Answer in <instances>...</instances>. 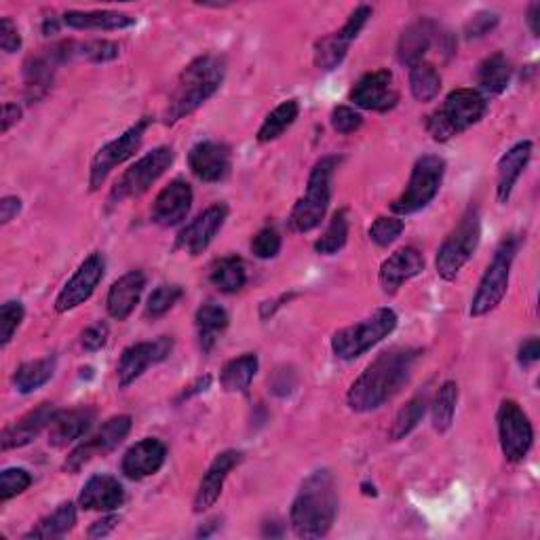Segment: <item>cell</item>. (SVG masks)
I'll use <instances>...</instances> for the list:
<instances>
[{
	"label": "cell",
	"mask_w": 540,
	"mask_h": 540,
	"mask_svg": "<svg viewBox=\"0 0 540 540\" xmlns=\"http://www.w3.org/2000/svg\"><path fill=\"white\" fill-rule=\"evenodd\" d=\"M19 119H22V108L17 104H5L3 106V133H7Z\"/></svg>",
	"instance_id": "6f0895ef"
},
{
	"label": "cell",
	"mask_w": 540,
	"mask_h": 540,
	"mask_svg": "<svg viewBox=\"0 0 540 540\" xmlns=\"http://www.w3.org/2000/svg\"><path fill=\"white\" fill-rule=\"evenodd\" d=\"M226 76V60L216 53H205L190 62L171 91L165 110V123L173 125L199 110L214 95Z\"/></svg>",
	"instance_id": "3957f363"
},
{
	"label": "cell",
	"mask_w": 540,
	"mask_h": 540,
	"mask_svg": "<svg viewBox=\"0 0 540 540\" xmlns=\"http://www.w3.org/2000/svg\"><path fill=\"white\" fill-rule=\"evenodd\" d=\"M182 296H184V289L180 285H159L150 294L144 315L148 319H159V317L167 315L171 308L180 302Z\"/></svg>",
	"instance_id": "7bdbcfd3"
},
{
	"label": "cell",
	"mask_w": 540,
	"mask_h": 540,
	"mask_svg": "<svg viewBox=\"0 0 540 540\" xmlns=\"http://www.w3.org/2000/svg\"><path fill=\"white\" fill-rule=\"evenodd\" d=\"M64 24L74 30H125L135 26V17L119 11H68Z\"/></svg>",
	"instance_id": "4dcf8cb0"
},
{
	"label": "cell",
	"mask_w": 540,
	"mask_h": 540,
	"mask_svg": "<svg viewBox=\"0 0 540 540\" xmlns=\"http://www.w3.org/2000/svg\"><path fill=\"white\" fill-rule=\"evenodd\" d=\"M209 281L222 294H237L247 283V268L237 256L220 258L209 268Z\"/></svg>",
	"instance_id": "836d02e7"
},
{
	"label": "cell",
	"mask_w": 540,
	"mask_h": 540,
	"mask_svg": "<svg viewBox=\"0 0 540 540\" xmlns=\"http://www.w3.org/2000/svg\"><path fill=\"white\" fill-rule=\"evenodd\" d=\"M351 102L361 110L389 112L399 102V91L395 87V76L391 70L380 68L363 74L351 89Z\"/></svg>",
	"instance_id": "2e32d148"
},
{
	"label": "cell",
	"mask_w": 540,
	"mask_h": 540,
	"mask_svg": "<svg viewBox=\"0 0 540 540\" xmlns=\"http://www.w3.org/2000/svg\"><path fill=\"white\" fill-rule=\"evenodd\" d=\"M19 211H22V199L5 197L3 201H0V224H9Z\"/></svg>",
	"instance_id": "9f6ffc18"
},
{
	"label": "cell",
	"mask_w": 540,
	"mask_h": 540,
	"mask_svg": "<svg viewBox=\"0 0 540 540\" xmlns=\"http://www.w3.org/2000/svg\"><path fill=\"white\" fill-rule=\"evenodd\" d=\"M106 273V260L100 252L91 254L79 268L76 273L70 277V281L62 287L60 296L55 298V311L57 313H68L85 304L98 285L102 283Z\"/></svg>",
	"instance_id": "9a60e30c"
},
{
	"label": "cell",
	"mask_w": 540,
	"mask_h": 540,
	"mask_svg": "<svg viewBox=\"0 0 540 540\" xmlns=\"http://www.w3.org/2000/svg\"><path fill=\"white\" fill-rule=\"evenodd\" d=\"M192 188L186 180L169 182L152 203V220L163 228L178 226L186 220L192 207Z\"/></svg>",
	"instance_id": "ffe728a7"
},
{
	"label": "cell",
	"mask_w": 540,
	"mask_h": 540,
	"mask_svg": "<svg viewBox=\"0 0 540 540\" xmlns=\"http://www.w3.org/2000/svg\"><path fill=\"white\" fill-rule=\"evenodd\" d=\"M405 228V222L399 218H378L372 226H370V239L380 245V247H389L391 243H395Z\"/></svg>",
	"instance_id": "c3c4849f"
},
{
	"label": "cell",
	"mask_w": 540,
	"mask_h": 540,
	"mask_svg": "<svg viewBox=\"0 0 540 540\" xmlns=\"http://www.w3.org/2000/svg\"><path fill=\"white\" fill-rule=\"evenodd\" d=\"M397 327V313L393 308H378V311L355 325L342 327L332 338V351L342 361H353L368 353L372 346L391 336Z\"/></svg>",
	"instance_id": "52a82bcc"
},
{
	"label": "cell",
	"mask_w": 540,
	"mask_h": 540,
	"mask_svg": "<svg viewBox=\"0 0 540 540\" xmlns=\"http://www.w3.org/2000/svg\"><path fill=\"white\" fill-rule=\"evenodd\" d=\"M439 34V26L433 19H418L412 26L403 30L399 45H397V57L403 66H414L418 62H424V55L433 47L435 38Z\"/></svg>",
	"instance_id": "4316f807"
},
{
	"label": "cell",
	"mask_w": 540,
	"mask_h": 540,
	"mask_svg": "<svg viewBox=\"0 0 540 540\" xmlns=\"http://www.w3.org/2000/svg\"><path fill=\"white\" fill-rule=\"evenodd\" d=\"M519 245H522V239H519L517 235H509L500 241V245L496 247V254L492 262L488 264L486 273L484 277H481L477 292L473 296L471 317H484L492 313L500 302H503L509 289L511 268L519 252Z\"/></svg>",
	"instance_id": "8992f818"
},
{
	"label": "cell",
	"mask_w": 540,
	"mask_h": 540,
	"mask_svg": "<svg viewBox=\"0 0 540 540\" xmlns=\"http://www.w3.org/2000/svg\"><path fill=\"white\" fill-rule=\"evenodd\" d=\"M370 17H372V7L361 5L351 13V17L346 19V24L338 32H332V34L319 38V41L315 43V51H313L315 66L319 70H325V72L336 70L342 64L346 53H349L351 43L365 28V24H368Z\"/></svg>",
	"instance_id": "4fadbf2b"
},
{
	"label": "cell",
	"mask_w": 540,
	"mask_h": 540,
	"mask_svg": "<svg viewBox=\"0 0 540 540\" xmlns=\"http://www.w3.org/2000/svg\"><path fill=\"white\" fill-rule=\"evenodd\" d=\"M258 365L260 361L254 353H245L233 361H228L220 374L222 389L226 393H245L249 387H252Z\"/></svg>",
	"instance_id": "e575fe53"
},
{
	"label": "cell",
	"mask_w": 540,
	"mask_h": 540,
	"mask_svg": "<svg viewBox=\"0 0 540 540\" xmlns=\"http://www.w3.org/2000/svg\"><path fill=\"white\" fill-rule=\"evenodd\" d=\"M228 323H230V317L220 304L207 302L199 308L197 315H195V325H197L199 346H201L203 353H209L211 349H214L218 338L226 332Z\"/></svg>",
	"instance_id": "d6a6232c"
},
{
	"label": "cell",
	"mask_w": 540,
	"mask_h": 540,
	"mask_svg": "<svg viewBox=\"0 0 540 540\" xmlns=\"http://www.w3.org/2000/svg\"><path fill=\"white\" fill-rule=\"evenodd\" d=\"M119 53H121V45L112 43V41H89L83 45L74 43V55L85 57L87 62H93V64H104V62L117 60Z\"/></svg>",
	"instance_id": "ee69618b"
},
{
	"label": "cell",
	"mask_w": 540,
	"mask_h": 540,
	"mask_svg": "<svg viewBox=\"0 0 540 540\" xmlns=\"http://www.w3.org/2000/svg\"><path fill=\"white\" fill-rule=\"evenodd\" d=\"M281 252V235L273 226L258 230V235L252 239V254L260 260L277 258Z\"/></svg>",
	"instance_id": "7dc6e473"
},
{
	"label": "cell",
	"mask_w": 540,
	"mask_h": 540,
	"mask_svg": "<svg viewBox=\"0 0 540 540\" xmlns=\"http://www.w3.org/2000/svg\"><path fill=\"white\" fill-rule=\"evenodd\" d=\"M150 127V119L144 117L135 125H131L123 135H119L117 140L108 142L106 146H102L95 154L91 161V169H89V186L91 190H98L106 178L110 176V171L114 167L123 165L125 161H129L135 152L140 150L146 129Z\"/></svg>",
	"instance_id": "8fae6325"
},
{
	"label": "cell",
	"mask_w": 540,
	"mask_h": 540,
	"mask_svg": "<svg viewBox=\"0 0 540 540\" xmlns=\"http://www.w3.org/2000/svg\"><path fill=\"white\" fill-rule=\"evenodd\" d=\"M57 66L60 64L53 60L49 51L43 55L28 57L24 64V83H26V100L30 104L43 100L49 93Z\"/></svg>",
	"instance_id": "f546056e"
},
{
	"label": "cell",
	"mask_w": 540,
	"mask_h": 540,
	"mask_svg": "<svg viewBox=\"0 0 540 540\" xmlns=\"http://www.w3.org/2000/svg\"><path fill=\"white\" fill-rule=\"evenodd\" d=\"M24 304L9 300L0 308V346H7L13 340V334L17 332V327L24 321Z\"/></svg>",
	"instance_id": "f6af8a7d"
},
{
	"label": "cell",
	"mask_w": 540,
	"mask_h": 540,
	"mask_svg": "<svg viewBox=\"0 0 540 540\" xmlns=\"http://www.w3.org/2000/svg\"><path fill=\"white\" fill-rule=\"evenodd\" d=\"M513 76V66L505 53H492L477 66V85L479 93L484 95H500L507 91Z\"/></svg>",
	"instance_id": "1f68e13d"
},
{
	"label": "cell",
	"mask_w": 540,
	"mask_h": 540,
	"mask_svg": "<svg viewBox=\"0 0 540 540\" xmlns=\"http://www.w3.org/2000/svg\"><path fill=\"white\" fill-rule=\"evenodd\" d=\"M410 91L418 102H433L441 91V76L429 62H418L410 68Z\"/></svg>",
	"instance_id": "f35d334b"
},
{
	"label": "cell",
	"mask_w": 540,
	"mask_h": 540,
	"mask_svg": "<svg viewBox=\"0 0 540 540\" xmlns=\"http://www.w3.org/2000/svg\"><path fill=\"white\" fill-rule=\"evenodd\" d=\"M538 22H540V5L538 3H532L528 7V26H530V30H532L534 36L540 34V24Z\"/></svg>",
	"instance_id": "91938a15"
},
{
	"label": "cell",
	"mask_w": 540,
	"mask_h": 540,
	"mask_svg": "<svg viewBox=\"0 0 540 540\" xmlns=\"http://www.w3.org/2000/svg\"><path fill=\"white\" fill-rule=\"evenodd\" d=\"M53 374H55V359L53 357L22 363L13 376L15 391L22 393V395H30L41 387H45V384L53 378Z\"/></svg>",
	"instance_id": "d590c367"
},
{
	"label": "cell",
	"mask_w": 540,
	"mask_h": 540,
	"mask_svg": "<svg viewBox=\"0 0 540 540\" xmlns=\"http://www.w3.org/2000/svg\"><path fill=\"white\" fill-rule=\"evenodd\" d=\"M427 405H429V399L424 393H418L416 397H412L408 403H405L403 408L399 410V414L395 416V422L389 431L391 441H401V439L408 437L418 427L420 420L424 418Z\"/></svg>",
	"instance_id": "ab89813d"
},
{
	"label": "cell",
	"mask_w": 540,
	"mask_h": 540,
	"mask_svg": "<svg viewBox=\"0 0 540 540\" xmlns=\"http://www.w3.org/2000/svg\"><path fill=\"white\" fill-rule=\"evenodd\" d=\"M165 458H167L165 443L157 437H146L138 443H133V446L125 452L121 469L125 477L140 481L154 473H159L161 467L165 465Z\"/></svg>",
	"instance_id": "44dd1931"
},
{
	"label": "cell",
	"mask_w": 540,
	"mask_h": 540,
	"mask_svg": "<svg viewBox=\"0 0 540 540\" xmlns=\"http://www.w3.org/2000/svg\"><path fill=\"white\" fill-rule=\"evenodd\" d=\"M498 26V15L492 11H479L475 13L467 26H465V36L467 38H481L490 34Z\"/></svg>",
	"instance_id": "f907efd6"
},
{
	"label": "cell",
	"mask_w": 540,
	"mask_h": 540,
	"mask_svg": "<svg viewBox=\"0 0 540 540\" xmlns=\"http://www.w3.org/2000/svg\"><path fill=\"white\" fill-rule=\"evenodd\" d=\"M488 102L477 89H454L439 110L427 117L435 142H448L486 117Z\"/></svg>",
	"instance_id": "277c9868"
},
{
	"label": "cell",
	"mask_w": 540,
	"mask_h": 540,
	"mask_svg": "<svg viewBox=\"0 0 540 540\" xmlns=\"http://www.w3.org/2000/svg\"><path fill=\"white\" fill-rule=\"evenodd\" d=\"M108 336H110V327H108V323H106V321H98V323L89 325L87 330L83 332V336H81V344H83V349H85V351H89V353L100 351L102 346H106Z\"/></svg>",
	"instance_id": "816d5d0a"
},
{
	"label": "cell",
	"mask_w": 540,
	"mask_h": 540,
	"mask_svg": "<svg viewBox=\"0 0 540 540\" xmlns=\"http://www.w3.org/2000/svg\"><path fill=\"white\" fill-rule=\"evenodd\" d=\"M456 403H458V384L452 380L443 382L433 401V427L437 433L450 431L456 414Z\"/></svg>",
	"instance_id": "60d3db41"
},
{
	"label": "cell",
	"mask_w": 540,
	"mask_h": 540,
	"mask_svg": "<svg viewBox=\"0 0 540 540\" xmlns=\"http://www.w3.org/2000/svg\"><path fill=\"white\" fill-rule=\"evenodd\" d=\"M496 420L500 450L509 462H522L534 443V429L522 405L513 399H505L500 403Z\"/></svg>",
	"instance_id": "7c38bea8"
},
{
	"label": "cell",
	"mask_w": 540,
	"mask_h": 540,
	"mask_svg": "<svg viewBox=\"0 0 540 540\" xmlns=\"http://www.w3.org/2000/svg\"><path fill=\"white\" fill-rule=\"evenodd\" d=\"M338 515V492L334 475L321 469L304 479L296 494L289 522L298 538H323L332 530Z\"/></svg>",
	"instance_id": "7a4b0ae2"
},
{
	"label": "cell",
	"mask_w": 540,
	"mask_h": 540,
	"mask_svg": "<svg viewBox=\"0 0 540 540\" xmlns=\"http://www.w3.org/2000/svg\"><path fill=\"white\" fill-rule=\"evenodd\" d=\"M241 460H243V454L237 452V450H226V452H222V454H218L214 458V462L209 465L207 473L203 475L199 490H197V496H195V511L197 513H203V511H207V509H211L216 505V500L222 494V488H224V481H226L228 473L233 471Z\"/></svg>",
	"instance_id": "cb8c5ba5"
},
{
	"label": "cell",
	"mask_w": 540,
	"mask_h": 540,
	"mask_svg": "<svg viewBox=\"0 0 540 540\" xmlns=\"http://www.w3.org/2000/svg\"><path fill=\"white\" fill-rule=\"evenodd\" d=\"M349 241V216L346 209H340L330 220V226L325 228L321 239L315 243V252L321 256H334Z\"/></svg>",
	"instance_id": "b9f144b4"
},
{
	"label": "cell",
	"mask_w": 540,
	"mask_h": 540,
	"mask_svg": "<svg viewBox=\"0 0 540 540\" xmlns=\"http://www.w3.org/2000/svg\"><path fill=\"white\" fill-rule=\"evenodd\" d=\"M298 114H300L298 100H287V102L279 104L273 112L268 114L262 127L258 129V142L268 144V142L281 138V135L296 123Z\"/></svg>",
	"instance_id": "74e56055"
},
{
	"label": "cell",
	"mask_w": 540,
	"mask_h": 540,
	"mask_svg": "<svg viewBox=\"0 0 540 540\" xmlns=\"http://www.w3.org/2000/svg\"><path fill=\"white\" fill-rule=\"evenodd\" d=\"M144 287L146 275L142 270H131V273L123 275L119 281H114L106 298L108 315L117 321H125L135 311V306H138Z\"/></svg>",
	"instance_id": "484cf974"
},
{
	"label": "cell",
	"mask_w": 540,
	"mask_h": 540,
	"mask_svg": "<svg viewBox=\"0 0 540 540\" xmlns=\"http://www.w3.org/2000/svg\"><path fill=\"white\" fill-rule=\"evenodd\" d=\"M226 218H228V207L224 203L207 207L201 216L192 220L178 235L176 247L182 249V252H186L188 256H201L222 230Z\"/></svg>",
	"instance_id": "ac0fdd59"
},
{
	"label": "cell",
	"mask_w": 540,
	"mask_h": 540,
	"mask_svg": "<svg viewBox=\"0 0 540 540\" xmlns=\"http://www.w3.org/2000/svg\"><path fill=\"white\" fill-rule=\"evenodd\" d=\"M76 524V507L72 503H62L53 513L43 517L24 538H62Z\"/></svg>",
	"instance_id": "8d00e7d4"
},
{
	"label": "cell",
	"mask_w": 540,
	"mask_h": 540,
	"mask_svg": "<svg viewBox=\"0 0 540 540\" xmlns=\"http://www.w3.org/2000/svg\"><path fill=\"white\" fill-rule=\"evenodd\" d=\"M424 270V256L416 247H401L380 266V287L384 294H397L403 283L418 277Z\"/></svg>",
	"instance_id": "7402d4cb"
},
{
	"label": "cell",
	"mask_w": 540,
	"mask_h": 540,
	"mask_svg": "<svg viewBox=\"0 0 540 540\" xmlns=\"http://www.w3.org/2000/svg\"><path fill=\"white\" fill-rule=\"evenodd\" d=\"M171 349H173V340L169 336H161L152 342H138V344L127 346L117 365V378L121 387H129V384L138 380L150 368V365L165 361Z\"/></svg>",
	"instance_id": "e0dca14e"
},
{
	"label": "cell",
	"mask_w": 540,
	"mask_h": 540,
	"mask_svg": "<svg viewBox=\"0 0 540 540\" xmlns=\"http://www.w3.org/2000/svg\"><path fill=\"white\" fill-rule=\"evenodd\" d=\"M57 412L60 410H57L53 403H41L38 408L30 410L26 416H22L3 431V435H0V446H3L5 452L28 446V443H32L49 427Z\"/></svg>",
	"instance_id": "603a6c76"
},
{
	"label": "cell",
	"mask_w": 540,
	"mask_h": 540,
	"mask_svg": "<svg viewBox=\"0 0 540 540\" xmlns=\"http://www.w3.org/2000/svg\"><path fill=\"white\" fill-rule=\"evenodd\" d=\"M119 522H121L119 515H106V517L98 519V522H93L87 534H89V538H104V536L114 532V528L119 526Z\"/></svg>",
	"instance_id": "11a10c76"
},
{
	"label": "cell",
	"mask_w": 540,
	"mask_h": 540,
	"mask_svg": "<svg viewBox=\"0 0 540 540\" xmlns=\"http://www.w3.org/2000/svg\"><path fill=\"white\" fill-rule=\"evenodd\" d=\"M481 241V218L479 209L469 207V211L458 226L448 235V239L441 243L437 252V273L443 281H454L465 264L473 258Z\"/></svg>",
	"instance_id": "ba28073f"
},
{
	"label": "cell",
	"mask_w": 540,
	"mask_h": 540,
	"mask_svg": "<svg viewBox=\"0 0 540 540\" xmlns=\"http://www.w3.org/2000/svg\"><path fill=\"white\" fill-rule=\"evenodd\" d=\"M517 359H519V363L526 365V368H528V365L536 363L540 359V342H538V338H528V340H524L522 344H519Z\"/></svg>",
	"instance_id": "db71d44e"
},
{
	"label": "cell",
	"mask_w": 540,
	"mask_h": 540,
	"mask_svg": "<svg viewBox=\"0 0 540 540\" xmlns=\"http://www.w3.org/2000/svg\"><path fill=\"white\" fill-rule=\"evenodd\" d=\"M338 163V157H323L311 169L306 195L298 199L292 214H289V228H292L294 233H311V230H315L323 222L332 203V184Z\"/></svg>",
	"instance_id": "5b68a950"
},
{
	"label": "cell",
	"mask_w": 540,
	"mask_h": 540,
	"mask_svg": "<svg viewBox=\"0 0 540 540\" xmlns=\"http://www.w3.org/2000/svg\"><path fill=\"white\" fill-rule=\"evenodd\" d=\"M125 503L121 481L112 475H93L83 486L79 505L85 511H114Z\"/></svg>",
	"instance_id": "83f0119b"
},
{
	"label": "cell",
	"mask_w": 540,
	"mask_h": 540,
	"mask_svg": "<svg viewBox=\"0 0 540 540\" xmlns=\"http://www.w3.org/2000/svg\"><path fill=\"white\" fill-rule=\"evenodd\" d=\"M173 159H176V152L169 146H159L152 152L144 154L140 161H135L117 180V184H114L110 192V199L114 203H119L125 199L142 197L144 192L171 167Z\"/></svg>",
	"instance_id": "30bf717a"
},
{
	"label": "cell",
	"mask_w": 540,
	"mask_h": 540,
	"mask_svg": "<svg viewBox=\"0 0 540 540\" xmlns=\"http://www.w3.org/2000/svg\"><path fill=\"white\" fill-rule=\"evenodd\" d=\"M443 176H446V161L437 154H424L416 161L408 186H405L403 195L393 201L391 209L399 216L416 214V211L424 209L437 197Z\"/></svg>",
	"instance_id": "9c48e42d"
},
{
	"label": "cell",
	"mask_w": 540,
	"mask_h": 540,
	"mask_svg": "<svg viewBox=\"0 0 540 540\" xmlns=\"http://www.w3.org/2000/svg\"><path fill=\"white\" fill-rule=\"evenodd\" d=\"M32 486V475L26 469H5L0 475V500L15 498L17 494H24Z\"/></svg>",
	"instance_id": "bcb514c9"
},
{
	"label": "cell",
	"mask_w": 540,
	"mask_h": 540,
	"mask_svg": "<svg viewBox=\"0 0 540 540\" xmlns=\"http://www.w3.org/2000/svg\"><path fill=\"white\" fill-rule=\"evenodd\" d=\"M129 431H131V416H127V414L106 420L98 433H95L89 441L81 443L79 448H74L68 454V458L64 462V471L76 475L95 456H106V454L114 452L127 439Z\"/></svg>",
	"instance_id": "5bb4252c"
},
{
	"label": "cell",
	"mask_w": 540,
	"mask_h": 540,
	"mask_svg": "<svg viewBox=\"0 0 540 540\" xmlns=\"http://www.w3.org/2000/svg\"><path fill=\"white\" fill-rule=\"evenodd\" d=\"M420 355L418 349H389L380 353L351 384L346 395L349 408L365 414L389 403L410 382Z\"/></svg>",
	"instance_id": "6da1fadb"
},
{
	"label": "cell",
	"mask_w": 540,
	"mask_h": 540,
	"mask_svg": "<svg viewBox=\"0 0 540 540\" xmlns=\"http://www.w3.org/2000/svg\"><path fill=\"white\" fill-rule=\"evenodd\" d=\"M211 387V376H205V378H199L195 384H190V387L182 393L180 399H190L192 395H199V393H205L207 389Z\"/></svg>",
	"instance_id": "680465c9"
},
{
	"label": "cell",
	"mask_w": 540,
	"mask_h": 540,
	"mask_svg": "<svg viewBox=\"0 0 540 540\" xmlns=\"http://www.w3.org/2000/svg\"><path fill=\"white\" fill-rule=\"evenodd\" d=\"M363 125L361 114L351 106H336L332 112V127L342 135H351Z\"/></svg>",
	"instance_id": "681fc988"
},
{
	"label": "cell",
	"mask_w": 540,
	"mask_h": 540,
	"mask_svg": "<svg viewBox=\"0 0 540 540\" xmlns=\"http://www.w3.org/2000/svg\"><path fill=\"white\" fill-rule=\"evenodd\" d=\"M188 167L201 182H222L233 167L230 148L220 142H199L188 152Z\"/></svg>",
	"instance_id": "d6986e66"
},
{
	"label": "cell",
	"mask_w": 540,
	"mask_h": 540,
	"mask_svg": "<svg viewBox=\"0 0 540 540\" xmlns=\"http://www.w3.org/2000/svg\"><path fill=\"white\" fill-rule=\"evenodd\" d=\"M532 142H519L513 148H509L503 159L498 161V184H496V197L498 203H507L515 182L522 176L524 169L528 167L530 159H532Z\"/></svg>",
	"instance_id": "f1b7e54d"
},
{
	"label": "cell",
	"mask_w": 540,
	"mask_h": 540,
	"mask_svg": "<svg viewBox=\"0 0 540 540\" xmlns=\"http://www.w3.org/2000/svg\"><path fill=\"white\" fill-rule=\"evenodd\" d=\"M0 47L5 53H15L22 47V34H19L11 17L0 19Z\"/></svg>",
	"instance_id": "f5cc1de1"
},
{
	"label": "cell",
	"mask_w": 540,
	"mask_h": 540,
	"mask_svg": "<svg viewBox=\"0 0 540 540\" xmlns=\"http://www.w3.org/2000/svg\"><path fill=\"white\" fill-rule=\"evenodd\" d=\"M57 30H60V24H57V17H47L45 24H43V34L45 36H51V34H57Z\"/></svg>",
	"instance_id": "94428289"
},
{
	"label": "cell",
	"mask_w": 540,
	"mask_h": 540,
	"mask_svg": "<svg viewBox=\"0 0 540 540\" xmlns=\"http://www.w3.org/2000/svg\"><path fill=\"white\" fill-rule=\"evenodd\" d=\"M95 422V410L89 405L72 410H60L49 424V446L53 448H68L70 443L79 441L87 435Z\"/></svg>",
	"instance_id": "d4e9b609"
}]
</instances>
